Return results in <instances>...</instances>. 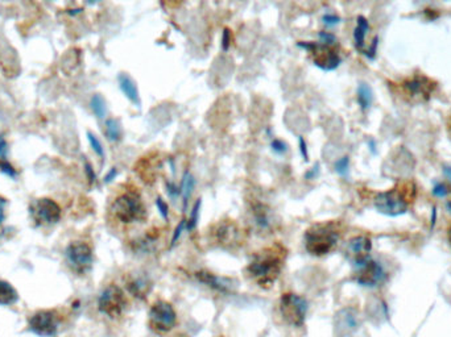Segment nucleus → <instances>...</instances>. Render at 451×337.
Returning <instances> with one entry per match:
<instances>
[{
    "label": "nucleus",
    "mask_w": 451,
    "mask_h": 337,
    "mask_svg": "<svg viewBox=\"0 0 451 337\" xmlns=\"http://www.w3.org/2000/svg\"><path fill=\"white\" fill-rule=\"evenodd\" d=\"M415 198L416 186L412 182H408L397 185L396 187L384 193L378 194L373 199V205L380 213L395 218L406 213Z\"/></svg>",
    "instance_id": "nucleus-2"
},
{
    "label": "nucleus",
    "mask_w": 451,
    "mask_h": 337,
    "mask_svg": "<svg viewBox=\"0 0 451 337\" xmlns=\"http://www.w3.org/2000/svg\"><path fill=\"white\" fill-rule=\"evenodd\" d=\"M286 251L276 244L255 255L247 268L251 278L262 288L269 289L280 277L284 266Z\"/></svg>",
    "instance_id": "nucleus-1"
},
{
    "label": "nucleus",
    "mask_w": 451,
    "mask_h": 337,
    "mask_svg": "<svg viewBox=\"0 0 451 337\" xmlns=\"http://www.w3.org/2000/svg\"><path fill=\"white\" fill-rule=\"evenodd\" d=\"M270 148H272V150H273L275 153H277V154H284V153L288 152V145H286V143L283 141V140H280V139L273 140V141L270 143Z\"/></svg>",
    "instance_id": "nucleus-32"
},
{
    "label": "nucleus",
    "mask_w": 451,
    "mask_h": 337,
    "mask_svg": "<svg viewBox=\"0 0 451 337\" xmlns=\"http://www.w3.org/2000/svg\"><path fill=\"white\" fill-rule=\"evenodd\" d=\"M176 311L173 305L165 301H157L150 307V328L157 334L169 332L176 325Z\"/></svg>",
    "instance_id": "nucleus-10"
},
{
    "label": "nucleus",
    "mask_w": 451,
    "mask_h": 337,
    "mask_svg": "<svg viewBox=\"0 0 451 337\" xmlns=\"http://www.w3.org/2000/svg\"><path fill=\"white\" fill-rule=\"evenodd\" d=\"M4 220V200L0 199V224Z\"/></svg>",
    "instance_id": "nucleus-43"
},
{
    "label": "nucleus",
    "mask_w": 451,
    "mask_h": 337,
    "mask_svg": "<svg viewBox=\"0 0 451 337\" xmlns=\"http://www.w3.org/2000/svg\"><path fill=\"white\" fill-rule=\"evenodd\" d=\"M318 37L321 40V44H325V45H329V47H335L336 43H338L335 34L332 32H319L318 33Z\"/></svg>",
    "instance_id": "nucleus-30"
},
{
    "label": "nucleus",
    "mask_w": 451,
    "mask_h": 337,
    "mask_svg": "<svg viewBox=\"0 0 451 337\" xmlns=\"http://www.w3.org/2000/svg\"><path fill=\"white\" fill-rule=\"evenodd\" d=\"M87 139H89V143L91 145L93 150L103 159L104 157V149H103V145L100 143V139L93 132H87Z\"/></svg>",
    "instance_id": "nucleus-28"
},
{
    "label": "nucleus",
    "mask_w": 451,
    "mask_h": 337,
    "mask_svg": "<svg viewBox=\"0 0 451 337\" xmlns=\"http://www.w3.org/2000/svg\"><path fill=\"white\" fill-rule=\"evenodd\" d=\"M450 130H451V123H450Z\"/></svg>",
    "instance_id": "nucleus-47"
},
{
    "label": "nucleus",
    "mask_w": 451,
    "mask_h": 337,
    "mask_svg": "<svg viewBox=\"0 0 451 337\" xmlns=\"http://www.w3.org/2000/svg\"><path fill=\"white\" fill-rule=\"evenodd\" d=\"M156 206H157V209H159L160 215L163 216V219H164V220H167V219H169V207H167L165 200H164L163 198L159 196V198L156 199Z\"/></svg>",
    "instance_id": "nucleus-34"
},
{
    "label": "nucleus",
    "mask_w": 451,
    "mask_h": 337,
    "mask_svg": "<svg viewBox=\"0 0 451 337\" xmlns=\"http://www.w3.org/2000/svg\"><path fill=\"white\" fill-rule=\"evenodd\" d=\"M19 301L16 289L7 281L0 279V305H12Z\"/></svg>",
    "instance_id": "nucleus-19"
},
{
    "label": "nucleus",
    "mask_w": 451,
    "mask_h": 337,
    "mask_svg": "<svg viewBox=\"0 0 451 337\" xmlns=\"http://www.w3.org/2000/svg\"><path fill=\"white\" fill-rule=\"evenodd\" d=\"M119 87L123 91V94L128 100H131L135 104H140V95H139V89L135 83V80L126 73H120L119 77Z\"/></svg>",
    "instance_id": "nucleus-17"
},
{
    "label": "nucleus",
    "mask_w": 451,
    "mask_h": 337,
    "mask_svg": "<svg viewBox=\"0 0 451 337\" xmlns=\"http://www.w3.org/2000/svg\"><path fill=\"white\" fill-rule=\"evenodd\" d=\"M194 186H196V178L193 174H190L189 172H186L184 179H183V187H181V194H183V198H184L185 206H186L187 200L190 199V196L193 194Z\"/></svg>",
    "instance_id": "nucleus-25"
},
{
    "label": "nucleus",
    "mask_w": 451,
    "mask_h": 337,
    "mask_svg": "<svg viewBox=\"0 0 451 337\" xmlns=\"http://www.w3.org/2000/svg\"><path fill=\"white\" fill-rule=\"evenodd\" d=\"M117 167H113V169H110V172H108V173L106 174V177H104V183H110V182H113V181L117 178Z\"/></svg>",
    "instance_id": "nucleus-40"
},
{
    "label": "nucleus",
    "mask_w": 451,
    "mask_h": 337,
    "mask_svg": "<svg viewBox=\"0 0 451 337\" xmlns=\"http://www.w3.org/2000/svg\"><path fill=\"white\" fill-rule=\"evenodd\" d=\"M5 153H7V143L4 137L0 135V157H4Z\"/></svg>",
    "instance_id": "nucleus-41"
},
{
    "label": "nucleus",
    "mask_w": 451,
    "mask_h": 337,
    "mask_svg": "<svg viewBox=\"0 0 451 337\" xmlns=\"http://www.w3.org/2000/svg\"><path fill=\"white\" fill-rule=\"evenodd\" d=\"M371 27L367 19L365 16H358L356 19V27L354 30V43L355 48L365 54L366 51V37L369 32Z\"/></svg>",
    "instance_id": "nucleus-16"
},
{
    "label": "nucleus",
    "mask_w": 451,
    "mask_h": 337,
    "mask_svg": "<svg viewBox=\"0 0 451 337\" xmlns=\"http://www.w3.org/2000/svg\"><path fill=\"white\" fill-rule=\"evenodd\" d=\"M300 48L306 49L309 53H312V60L314 65L325 70V71H333L340 62L342 58L334 47H329L321 43H299Z\"/></svg>",
    "instance_id": "nucleus-7"
},
{
    "label": "nucleus",
    "mask_w": 451,
    "mask_h": 337,
    "mask_svg": "<svg viewBox=\"0 0 451 337\" xmlns=\"http://www.w3.org/2000/svg\"><path fill=\"white\" fill-rule=\"evenodd\" d=\"M384 279L385 272L383 266L371 258L356 266L355 281L362 286L375 288L380 285Z\"/></svg>",
    "instance_id": "nucleus-12"
},
{
    "label": "nucleus",
    "mask_w": 451,
    "mask_h": 337,
    "mask_svg": "<svg viewBox=\"0 0 451 337\" xmlns=\"http://www.w3.org/2000/svg\"><path fill=\"white\" fill-rule=\"evenodd\" d=\"M84 170H86V174H87V177H89V179H90V182L91 183H94L95 182V179H97V176H95V173H94V169H93V166L90 165V162H84Z\"/></svg>",
    "instance_id": "nucleus-38"
},
{
    "label": "nucleus",
    "mask_w": 451,
    "mask_h": 337,
    "mask_svg": "<svg viewBox=\"0 0 451 337\" xmlns=\"http://www.w3.org/2000/svg\"><path fill=\"white\" fill-rule=\"evenodd\" d=\"M90 106H91L93 113H95V116L98 119H104L106 117V115H107V106H106V102H104V99H103L102 95L95 94L94 97H91Z\"/></svg>",
    "instance_id": "nucleus-23"
},
{
    "label": "nucleus",
    "mask_w": 451,
    "mask_h": 337,
    "mask_svg": "<svg viewBox=\"0 0 451 337\" xmlns=\"http://www.w3.org/2000/svg\"><path fill=\"white\" fill-rule=\"evenodd\" d=\"M106 136L113 143H117L122 139V126L117 119L111 117L106 121Z\"/></svg>",
    "instance_id": "nucleus-22"
},
{
    "label": "nucleus",
    "mask_w": 451,
    "mask_h": 337,
    "mask_svg": "<svg viewBox=\"0 0 451 337\" xmlns=\"http://www.w3.org/2000/svg\"><path fill=\"white\" fill-rule=\"evenodd\" d=\"M448 209H449V211L451 212V200L448 203Z\"/></svg>",
    "instance_id": "nucleus-46"
},
{
    "label": "nucleus",
    "mask_w": 451,
    "mask_h": 337,
    "mask_svg": "<svg viewBox=\"0 0 451 337\" xmlns=\"http://www.w3.org/2000/svg\"><path fill=\"white\" fill-rule=\"evenodd\" d=\"M372 249V242L367 236H356L349 241L347 245V256L354 262L355 266L369 258V252Z\"/></svg>",
    "instance_id": "nucleus-14"
},
{
    "label": "nucleus",
    "mask_w": 451,
    "mask_h": 337,
    "mask_svg": "<svg viewBox=\"0 0 451 337\" xmlns=\"http://www.w3.org/2000/svg\"><path fill=\"white\" fill-rule=\"evenodd\" d=\"M197 278L202 283H205L214 290H218V291H222V292H229L233 288V283L230 282V279L222 278V277H218V275L207 273V272L197 273Z\"/></svg>",
    "instance_id": "nucleus-15"
},
{
    "label": "nucleus",
    "mask_w": 451,
    "mask_h": 337,
    "mask_svg": "<svg viewBox=\"0 0 451 337\" xmlns=\"http://www.w3.org/2000/svg\"><path fill=\"white\" fill-rule=\"evenodd\" d=\"M448 235H449V241H450V244H451V225H450V228H449V232H448Z\"/></svg>",
    "instance_id": "nucleus-45"
},
{
    "label": "nucleus",
    "mask_w": 451,
    "mask_h": 337,
    "mask_svg": "<svg viewBox=\"0 0 451 337\" xmlns=\"http://www.w3.org/2000/svg\"><path fill=\"white\" fill-rule=\"evenodd\" d=\"M67 264L74 273L84 275L91 270L94 256L93 249L82 241H74L67 245L65 251Z\"/></svg>",
    "instance_id": "nucleus-6"
},
{
    "label": "nucleus",
    "mask_w": 451,
    "mask_h": 337,
    "mask_svg": "<svg viewBox=\"0 0 451 337\" xmlns=\"http://www.w3.org/2000/svg\"><path fill=\"white\" fill-rule=\"evenodd\" d=\"M128 289L134 294L135 297L141 298V297H146V294L148 292L150 282L143 279V278H137V279H134L132 282H130Z\"/></svg>",
    "instance_id": "nucleus-24"
},
{
    "label": "nucleus",
    "mask_w": 451,
    "mask_h": 337,
    "mask_svg": "<svg viewBox=\"0 0 451 337\" xmlns=\"http://www.w3.org/2000/svg\"><path fill=\"white\" fill-rule=\"evenodd\" d=\"M358 103L363 111L368 110L372 106L373 102V93L372 89L368 86L367 83H360L358 86Z\"/></svg>",
    "instance_id": "nucleus-21"
},
{
    "label": "nucleus",
    "mask_w": 451,
    "mask_h": 337,
    "mask_svg": "<svg viewBox=\"0 0 451 337\" xmlns=\"http://www.w3.org/2000/svg\"><path fill=\"white\" fill-rule=\"evenodd\" d=\"M305 248L313 256H326L332 253L339 241V231L333 223L310 226L305 233Z\"/></svg>",
    "instance_id": "nucleus-3"
},
{
    "label": "nucleus",
    "mask_w": 451,
    "mask_h": 337,
    "mask_svg": "<svg viewBox=\"0 0 451 337\" xmlns=\"http://www.w3.org/2000/svg\"><path fill=\"white\" fill-rule=\"evenodd\" d=\"M432 193L437 198H446L449 195V193H450V190H449V187L445 183H437L435 187H433Z\"/></svg>",
    "instance_id": "nucleus-33"
},
{
    "label": "nucleus",
    "mask_w": 451,
    "mask_h": 337,
    "mask_svg": "<svg viewBox=\"0 0 451 337\" xmlns=\"http://www.w3.org/2000/svg\"><path fill=\"white\" fill-rule=\"evenodd\" d=\"M319 174V163H314V166L305 174V179H313Z\"/></svg>",
    "instance_id": "nucleus-39"
},
{
    "label": "nucleus",
    "mask_w": 451,
    "mask_h": 337,
    "mask_svg": "<svg viewBox=\"0 0 451 337\" xmlns=\"http://www.w3.org/2000/svg\"><path fill=\"white\" fill-rule=\"evenodd\" d=\"M167 191H169V194H170V196H174V198H176V196L180 194V190H177V187H176L174 185H172V183H169V182H167Z\"/></svg>",
    "instance_id": "nucleus-42"
},
{
    "label": "nucleus",
    "mask_w": 451,
    "mask_h": 337,
    "mask_svg": "<svg viewBox=\"0 0 451 337\" xmlns=\"http://www.w3.org/2000/svg\"><path fill=\"white\" fill-rule=\"evenodd\" d=\"M443 174H445L446 178H448L451 182V166H448V165L443 166Z\"/></svg>",
    "instance_id": "nucleus-44"
},
{
    "label": "nucleus",
    "mask_w": 451,
    "mask_h": 337,
    "mask_svg": "<svg viewBox=\"0 0 451 337\" xmlns=\"http://www.w3.org/2000/svg\"><path fill=\"white\" fill-rule=\"evenodd\" d=\"M200 206H202V199H197V202L193 207V211H192V215L187 220V231H193L197 226L198 218H200Z\"/></svg>",
    "instance_id": "nucleus-26"
},
{
    "label": "nucleus",
    "mask_w": 451,
    "mask_h": 337,
    "mask_svg": "<svg viewBox=\"0 0 451 337\" xmlns=\"http://www.w3.org/2000/svg\"><path fill=\"white\" fill-rule=\"evenodd\" d=\"M214 236L222 244H231V242H234L235 239L238 240L239 228H238V225L231 222H224L222 224L217 225V228L214 231Z\"/></svg>",
    "instance_id": "nucleus-18"
},
{
    "label": "nucleus",
    "mask_w": 451,
    "mask_h": 337,
    "mask_svg": "<svg viewBox=\"0 0 451 337\" xmlns=\"http://www.w3.org/2000/svg\"><path fill=\"white\" fill-rule=\"evenodd\" d=\"M113 213L119 222L124 224L140 223L147 216V209L141 196L136 191H127L119 195L113 203Z\"/></svg>",
    "instance_id": "nucleus-4"
},
{
    "label": "nucleus",
    "mask_w": 451,
    "mask_h": 337,
    "mask_svg": "<svg viewBox=\"0 0 451 337\" xmlns=\"http://www.w3.org/2000/svg\"><path fill=\"white\" fill-rule=\"evenodd\" d=\"M185 229H187V220H181L180 224L177 225L174 233H173V237H172V242H170V248H173L177 241L180 240V237L183 236Z\"/></svg>",
    "instance_id": "nucleus-29"
},
{
    "label": "nucleus",
    "mask_w": 451,
    "mask_h": 337,
    "mask_svg": "<svg viewBox=\"0 0 451 337\" xmlns=\"http://www.w3.org/2000/svg\"><path fill=\"white\" fill-rule=\"evenodd\" d=\"M349 169H350V159L347 156H345V157H342V159H339V160L335 162V172L339 176H342V177L347 176L349 174Z\"/></svg>",
    "instance_id": "nucleus-27"
},
{
    "label": "nucleus",
    "mask_w": 451,
    "mask_h": 337,
    "mask_svg": "<svg viewBox=\"0 0 451 337\" xmlns=\"http://www.w3.org/2000/svg\"><path fill=\"white\" fill-rule=\"evenodd\" d=\"M322 21L327 27H334L340 23V17L333 15V14H326L322 16Z\"/></svg>",
    "instance_id": "nucleus-35"
},
{
    "label": "nucleus",
    "mask_w": 451,
    "mask_h": 337,
    "mask_svg": "<svg viewBox=\"0 0 451 337\" xmlns=\"http://www.w3.org/2000/svg\"><path fill=\"white\" fill-rule=\"evenodd\" d=\"M31 212L38 224H56L61 219L60 206L49 198L37 199L31 206Z\"/></svg>",
    "instance_id": "nucleus-13"
},
{
    "label": "nucleus",
    "mask_w": 451,
    "mask_h": 337,
    "mask_svg": "<svg viewBox=\"0 0 451 337\" xmlns=\"http://www.w3.org/2000/svg\"><path fill=\"white\" fill-rule=\"evenodd\" d=\"M0 172L4 173L5 176H8L10 178H16L17 176V172L15 170V167L8 161L5 160L0 161Z\"/></svg>",
    "instance_id": "nucleus-31"
},
{
    "label": "nucleus",
    "mask_w": 451,
    "mask_h": 337,
    "mask_svg": "<svg viewBox=\"0 0 451 337\" xmlns=\"http://www.w3.org/2000/svg\"><path fill=\"white\" fill-rule=\"evenodd\" d=\"M230 41H231V32L229 28L223 31V37H222V49L226 51L230 48Z\"/></svg>",
    "instance_id": "nucleus-36"
},
{
    "label": "nucleus",
    "mask_w": 451,
    "mask_h": 337,
    "mask_svg": "<svg viewBox=\"0 0 451 337\" xmlns=\"http://www.w3.org/2000/svg\"><path fill=\"white\" fill-rule=\"evenodd\" d=\"M308 302L297 294L288 292L284 294L280 299V315L286 324L293 327H301L308 315Z\"/></svg>",
    "instance_id": "nucleus-5"
},
{
    "label": "nucleus",
    "mask_w": 451,
    "mask_h": 337,
    "mask_svg": "<svg viewBox=\"0 0 451 337\" xmlns=\"http://www.w3.org/2000/svg\"><path fill=\"white\" fill-rule=\"evenodd\" d=\"M127 305L124 292L117 285H110L102 291L98 299L100 312L108 318H119Z\"/></svg>",
    "instance_id": "nucleus-9"
},
{
    "label": "nucleus",
    "mask_w": 451,
    "mask_h": 337,
    "mask_svg": "<svg viewBox=\"0 0 451 337\" xmlns=\"http://www.w3.org/2000/svg\"><path fill=\"white\" fill-rule=\"evenodd\" d=\"M299 144H300L301 156L303 157V160H309V156H308V145H306V141H305V139L302 136L299 137Z\"/></svg>",
    "instance_id": "nucleus-37"
},
{
    "label": "nucleus",
    "mask_w": 451,
    "mask_h": 337,
    "mask_svg": "<svg viewBox=\"0 0 451 337\" xmlns=\"http://www.w3.org/2000/svg\"><path fill=\"white\" fill-rule=\"evenodd\" d=\"M252 209H253V219L256 225L260 226L262 229H269L272 224V219L267 206L262 203H256Z\"/></svg>",
    "instance_id": "nucleus-20"
},
{
    "label": "nucleus",
    "mask_w": 451,
    "mask_h": 337,
    "mask_svg": "<svg viewBox=\"0 0 451 337\" xmlns=\"http://www.w3.org/2000/svg\"><path fill=\"white\" fill-rule=\"evenodd\" d=\"M401 87L410 100L428 102L437 89V82L424 74H416L402 80Z\"/></svg>",
    "instance_id": "nucleus-8"
},
{
    "label": "nucleus",
    "mask_w": 451,
    "mask_h": 337,
    "mask_svg": "<svg viewBox=\"0 0 451 337\" xmlns=\"http://www.w3.org/2000/svg\"><path fill=\"white\" fill-rule=\"evenodd\" d=\"M28 327L37 336L54 337L60 328V316L56 311L41 310L30 318Z\"/></svg>",
    "instance_id": "nucleus-11"
}]
</instances>
